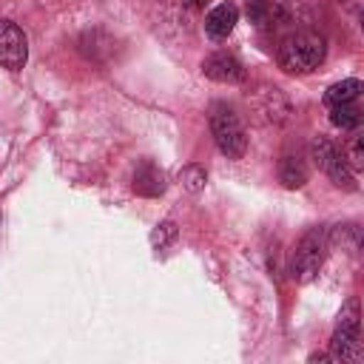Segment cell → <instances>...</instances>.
Wrapping results in <instances>:
<instances>
[{"mask_svg":"<svg viewBox=\"0 0 364 364\" xmlns=\"http://www.w3.org/2000/svg\"><path fill=\"white\" fill-rule=\"evenodd\" d=\"M344 9H350V11H358L361 9V0H338Z\"/></svg>","mask_w":364,"mask_h":364,"instance_id":"cell-19","label":"cell"},{"mask_svg":"<svg viewBox=\"0 0 364 364\" xmlns=\"http://www.w3.org/2000/svg\"><path fill=\"white\" fill-rule=\"evenodd\" d=\"M310 159H313V165L316 168H321L330 179H333V185H338V188H344V191H355L358 185H355V173H353V168L347 165V159H344V154L336 148V142H330L327 136H313V142H310Z\"/></svg>","mask_w":364,"mask_h":364,"instance_id":"cell-4","label":"cell"},{"mask_svg":"<svg viewBox=\"0 0 364 364\" xmlns=\"http://www.w3.org/2000/svg\"><path fill=\"white\" fill-rule=\"evenodd\" d=\"M202 74L213 82H242L245 80V68L242 63L228 54V51H213L202 60Z\"/></svg>","mask_w":364,"mask_h":364,"instance_id":"cell-7","label":"cell"},{"mask_svg":"<svg viewBox=\"0 0 364 364\" xmlns=\"http://www.w3.org/2000/svg\"><path fill=\"white\" fill-rule=\"evenodd\" d=\"M318 0H267V14L284 26H307L318 17Z\"/></svg>","mask_w":364,"mask_h":364,"instance_id":"cell-6","label":"cell"},{"mask_svg":"<svg viewBox=\"0 0 364 364\" xmlns=\"http://www.w3.org/2000/svg\"><path fill=\"white\" fill-rule=\"evenodd\" d=\"M210 134H213L216 148L228 159H242L245 156V151H247V134H245L242 119L233 114V108H228L222 102H216L210 108Z\"/></svg>","mask_w":364,"mask_h":364,"instance_id":"cell-3","label":"cell"},{"mask_svg":"<svg viewBox=\"0 0 364 364\" xmlns=\"http://www.w3.org/2000/svg\"><path fill=\"white\" fill-rule=\"evenodd\" d=\"M239 23V9L233 3H219L208 11L205 17V31L213 37V40H225Z\"/></svg>","mask_w":364,"mask_h":364,"instance_id":"cell-9","label":"cell"},{"mask_svg":"<svg viewBox=\"0 0 364 364\" xmlns=\"http://www.w3.org/2000/svg\"><path fill=\"white\" fill-rule=\"evenodd\" d=\"M338 327L341 330H355L361 333V313H358V299H347L341 313H338Z\"/></svg>","mask_w":364,"mask_h":364,"instance_id":"cell-15","label":"cell"},{"mask_svg":"<svg viewBox=\"0 0 364 364\" xmlns=\"http://www.w3.org/2000/svg\"><path fill=\"white\" fill-rule=\"evenodd\" d=\"M330 361H361L364 358V344H361V333L355 330H341L336 327L333 338H330Z\"/></svg>","mask_w":364,"mask_h":364,"instance_id":"cell-8","label":"cell"},{"mask_svg":"<svg viewBox=\"0 0 364 364\" xmlns=\"http://www.w3.org/2000/svg\"><path fill=\"white\" fill-rule=\"evenodd\" d=\"M324 54H327V43L318 31L296 28L282 40L276 60H279V68H284L287 74H310L324 63Z\"/></svg>","mask_w":364,"mask_h":364,"instance_id":"cell-1","label":"cell"},{"mask_svg":"<svg viewBox=\"0 0 364 364\" xmlns=\"http://www.w3.org/2000/svg\"><path fill=\"white\" fill-rule=\"evenodd\" d=\"M324 256H327V233L321 228L304 230L293 247V256H290V276L299 284L313 282L324 264Z\"/></svg>","mask_w":364,"mask_h":364,"instance_id":"cell-2","label":"cell"},{"mask_svg":"<svg viewBox=\"0 0 364 364\" xmlns=\"http://www.w3.org/2000/svg\"><path fill=\"white\" fill-rule=\"evenodd\" d=\"M205 182H208V173H205L202 165H185V168L179 171V185H182L188 193H199V191L205 188Z\"/></svg>","mask_w":364,"mask_h":364,"instance_id":"cell-14","label":"cell"},{"mask_svg":"<svg viewBox=\"0 0 364 364\" xmlns=\"http://www.w3.org/2000/svg\"><path fill=\"white\" fill-rule=\"evenodd\" d=\"M173 239H176V225H173L171 219L159 222V225L154 228V233H151V245H154L156 250H165V247H168Z\"/></svg>","mask_w":364,"mask_h":364,"instance_id":"cell-16","label":"cell"},{"mask_svg":"<svg viewBox=\"0 0 364 364\" xmlns=\"http://www.w3.org/2000/svg\"><path fill=\"white\" fill-rule=\"evenodd\" d=\"M344 159H347V165H350L353 171H361V168H364V136H361V134H355V136L347 142Z\"/></svg>","mask_w":364,"mask_h":364,"instance_id":"cell-17","label":"cell"},{"mask_svg":"<svg viewBox=\"0 0 364 364\" xmlns=\"http://www.w3.org/2000/svg\"><path fill=\"white\" fill-rule=\"evenodd\" d=\"M358 94H361V82L355 77H350V80H341V82L330 85L324 91V102L327 105H344V102H353Z\"/></svg>","mask_w":364,"mask_h":364,"instance_id":"cell-12","label":"cell"},{"mask_svg":"<svg viewBox=\"0 0 364 364\" xmlns=\"http://www.w3.org/2000/svg\"><path fill=\"white\" fill-rule=\"evenodd\" d=\"M279 179L284 188H301L307 182V162H304V154L296 148V151H284L282 159H279Z\"/></svg>","mask_w":364,"mask_h":364,"instance_id":"cell-11","label":"cell"},{"mask_svg":"<svg viewBox=\"0 0 364 364\" xmlns=\"http://www.w3.org/2000/svg\"><path fill=\"white\" fill-rule=\"evenodd\" d=\"M134 193H139V196H148V199H154V196H159L162 191H165V173H162V168H156L154 162H139L136 165V171H134Z\"/></svg>","mask_w":364,"mask_h":364,"instance_id":"cell-10","label":"cell"},{"mask_svg":"<svg viewBox=\"0 0 364 364\" xmlns=\"http://www.w3.org/2000/svg\"><path fill=\"white\" fill-rule=\"evenodd\" d=\"M28 60V40L11 20H0V63L9 71H20Z\"/></svg>","mask_w":364,"mask_h":364,"instance_id":"cell-5","label":"cell"},{"mask_svg":"<svg viewBox=\"0 0 364 364\" xmlns=\"http://www.w3.org/2000/svg\"><path fill=\"white\" fill-rule=\"evenodd\" d=\"M247 17H250V23H264L270 14H267V0H250L247 3Z\"/></svg>","mask_w":364,"mask_h":364,"instance_id":"cell-18","label":"cell"},{"mask_svg":"<svg viewBox=\"0 0 364 364\" xmlns=\"http://www.w3.org/2000/svg\"><path fill=\"white\" fill-rule=\"evenodd\" d=\"M193 6H205V3H210V0H191Z\"/></svg>","mask_w":364,"mask_h":364,"instance_id":"cell-20","label":"cell"},{"mask_svg":"<svg viewBox=\"0 0 364 364\" xmlns=\"http://www.w3.org/2000/svg\"><path fill=\"white\" fill-rule=\"evenodd\" d=\"M330 122L341 131H353L361 125V111L353 105V102H344V105H330Z\"/></svg>","mask_w":364,"mask_h":364,"instance_id":"cell-13","label":"cell"}]
</instances>
